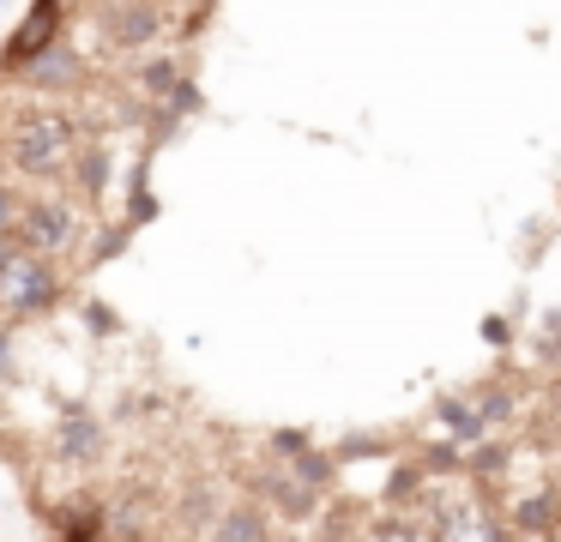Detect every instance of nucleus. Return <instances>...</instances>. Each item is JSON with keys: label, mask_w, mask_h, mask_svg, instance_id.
Segmentation results:
<instances>
[{"label": "nucleus", "mask_w": 561, "mask_h": 542, "mask_svg": "<svg viewBox=\"0 0 561 542\" xmlns=\"http://www.w3.org/2000/svg\"><path fill=\"white\" fill-rule=\"evenodd\" d=\"M79 139H85V127H79V115H67V108H55V103L19 108L13 127H7V163L31 181H61Z\"/></svg>", "instance_id": "nucleus-1"}, {"label": "nucleus", "mask_w": 561, "mask_h": 542, "mask_svg": "<svg viewBox=\"0 0 561 542\" xmlns=\"http://www.w3.org/2000/svg\"><path fill=\"white\" fill-rule=\"evenodd\" d=\"M61 296H67V277H61V265H55L49 253L19 247V260L0 272V320H13V325L55 313Z\"/></svg>", "instance_id": "nucleus-2"}, {"label": "nucleus", "mask_w": 561, "mask_h": 542, "mask_svg": "<svg viewBox=\"0 0 561 542\" xmlns=\"http://www.w3.org/2000/svg\"><path fill=\"white\" fill-rule=\"evenodd\" d=\"M13 235L25 241L31 253H49V260H67V253L85 241V217H79V199H55V193H37V199H19Z\"/></svg>", "instance_id": "nucleus-3"}, {"label": "nucleus", "mask_w": 561, "mask_h": 542, "mask_svg": "<svg viewBox=\"0 0 561 542\" xmlns=\"http://www.w3.org/2000/svg\"><path fill=\"white\" fill-rule=\"evenodd\" d=\"M103 452H110V422L91 416L85 404H61V416H55V428H49V458L55 464L91 470V464H103Z\"/></svg>", "instance_id": "nucleus-4"}, {"label": "nucleus", "mask_w": 561, "mask_h": 542, "mask_svg": "<svg viewBox=\"0 0 561 542\" xmlns=\"http://www.w3.org/2000/svg\"><path fill=\"white\" fill-rule=\"evenodd\" d=\"M98 31H103L110 48H151L158 31H163V7L158 0H103Z\"/></svg>", "instance_id": "nucleus-5"}, {"label": "nucleus", "mask_w": 561, "mask_h": 542, "mask_svg": "<svg viewBox=\"0 0 561 542\" xmlns=\"http://www.w3.org/2000/svg\"><path fill=\"white\" fill-rule=\"evenodd\" d=\"M61 31H67V0H31L25 24H19V31L7 36V48H0V67L19 72L25 60H37L49 43H61Z\"/></svg>", "instance_id": "nucleus-6"}, {"label": "nucleus", "mask_w": 561, "mask_h": 542, "mask_svg": "<svg viewBox=\"0 0 561 542\" xmlns=\"http://www.w3.org/2000/svg\"><path fill=\"white\" fill-rule=\"evenodd\" d=\"M19 79H25L31 91H43V96H73V91L91 84V60L79 55V48H67V43H49L37 60L19 67Z\"/></svg>", "instance_id": "nucleus-7"}, {"label": "nucleus", "mask_w": 561, "mask_h": 542, "mask_svg": "<svg viewBox=\"0 0 561 542\" xmlns=\"http://www.w3.org/2000/svg\"><path fill=\"white\" fill-rule=\"evenodd\" d=\"M254 494H260V500H266V506H278L284 518H308V512H314V506H320V488H314V482H302V476H296L290 464L254 470Z\"/></svg>", "instance_id": "nucleus-8"}, {"label": "nucleus", "mask_w": 561, "mask_h": 542, "mask_svg": "<svg viewBox=\"0 0 561 542\" xmlns=\"http://www.w3.org/2000/svg\"><path fill=\"white\" fill-rule=\"evenodd\" d=\"M61 181H73L79 199L98 205L103 193H110V181H115V157L103 151V145H85V139H79L73 157H67V175H61Z\"/></svg>", "instance_id": "nucleus-9"}, {"label": "nucleus", "mask_w": 561, "mask_h": 542, "mask_svg": "<svg viewBox=\"0 0 561 542\" xmlns=\"http://www.w3.org/2000/svg\"><path fill=\"white\" fill-rule=\"evenodd\" d=\"M211 537H224V542H260V537H272V518H266V500H224V512H218V524H211Z\"/></svg>", "instance_id": "nucleus-10"}, {"label": "nucleus", "mask_w": 561, "mask_h": 542, "mask_svg": "<svg viewBox=\"0 0 561 542\" xmlns=\"http://www.w3.org/2000/svg\"><path fill=\"white\" fill-rule=\"evenodd\" d=\"M175 506H182V512H175V530H182V537H206L224 512V488L218 482H194V488H182Z\"/></svg>", "instance_id": "nucleus-11"}, {"label": "nucleus", "mask_w": 561, "mask_h": 542, "mask_svg": "<svg viewBox=\"0 0 561 542\" xmlns=\"http://www.w3.org/2000/svg\"><path fill=\"white\" fill-rule=\"evenodd\" d=\"M507 530H519V537H549V530H561V500L556 494H531V500H519Z\"/></svg>", "instance_id": "nucleus-12"}, {"label": "nucleus", "mask_w": 561, "mask_h": 542, "mask_svg": "<svg viewBox=\"0 0 561 542\" xmlns=\"http://www.w3.org/2000/svg\"><path fill=\"white\" fill-rule=\"evenodd\" d=\"M134 84H139V91H146V96H170L175 84H182V67H175L170 55H151V60H139Z\"/></svg>", "instance_id": "nucleus-13"}, {"label": "nucleus", "mask_w": 561, "mask_h": 542, "mask_svg": "<svg viewBox=\"0 0 561 542\" xmlns=\"http://www.w3.org/2000/svg\"><path fill=\"white\" fill-rule=\"evenodd\" d=\"M440 422H447L453 434H465V440L483 434V410H477L471 397H447V404H440Z\"/></svg>", "instance_id": "nucleus-14"}, {"label": "nucleus", "mask_w": 561, "mask_h": 542, "mask_svg": "<svg viewBox=\"0 0 561 542\" xmlns=\"http://www.w3.org/2000/svg\"><path fill=\"white\" fill-rule=\"evenodd\" d=\"M284 464H290L302 482H314V488H327V482H332V458H327V452H314V446H296V452L284 458Z\"/></svg>", "instance_id": "nucleus-15"}, {"label": "nucleus", "mask_w": 561, "mask_h": 542, "mask_svg": "<svg viewBox=\"0 0 561 542\" xmlns=\"http://www.w3.org/2000/svg\"><path fill=\"white\" fill-rule=\"evenodd\" d=\"M19 373H25V361H19V332H13V320H0V385H13Z\"/></svg>", "instance_id": "nucleus-16"}, {"label": "nucleus", "mask_w": 561, "mask_h": 542, "mask_svg": "<svg viewBox=\"0 0 561 542\" xmlns=\"http://www.w3.org/2000/svg\"><path fill=\"white\" fill-rule=\"evenodd\" d=\"M465 470H471V476H501V470H507V446H477L471 458H465Z\"/></svg>", "instance_id": "nucleus-17"}, {"label": "nucleus", "mask_w": 561, "mask_h": 542, "mask_svg": "<svg viewBox=\"0 0 561 542\" xmlns=\"http://www.w3.org/2000/svg\"><path fill=\"white\" fill-rule=\"evenodd\" d=\"M416 464H423V470H428V476H447V470H465V458H459V452H453V446H428V452H423V458H416Z\"/></svg>", "instance_id": "nucleus-18"}, {"label": "nucleus", "mask_w": 561, "mask_h": 542, "mask_svg": "<svg viewBox=\"0 0 561 542\" xmlns=\"http://www.w3.org/2000/svg\"><path fill=\"white\" fill-rule=\"evenodd\" d=\"M513 416V392L507 385H489L483 392V422H507Z\"/></svg>", "instance_id": "nucleus-19"}, {"label": "nucleus", "mask_w": 561, "mask_h": 542, "mask_svg": "<svg viewBox=\"0 0 561 542\" xmlns=\"http://www.w3.org/2000/svg\"><path fill=\"white\" fill-rule=\"evenodd\" d=\"M13 217H19V193L0 181V229H13Z\"/></svg>", "instance_id": "nucleus-20"}, {"label": "nucleus", "mask_w": 561, "mask_h": 542, "mask_svg": "<svg viewBox=\"0 0 561 542\" xmlns=\"http://www.w3.org/2000/svg\"><path fill=\"white\" fill-rule=\"evenodd\" d=\"M19 247H25V241H19L13 229H0V272H7V265L19 260Z\"/></svg>", "instance_id": "nucleus-21"}, {"label": "nucleus", "mask_w": 561, "mask_h": 542, "mask_svg": "<svg viewBox=\"0 0 561 542\" xmlns=\"http://www.w3.org/2000/svg\"><path fill=\"white\" fill-rule=\"evenodd\" d=\"M549 416H556V428H561V380L549 385Z\"/></svg>", "instance_id": "nucleus-22"}]
</instances>
